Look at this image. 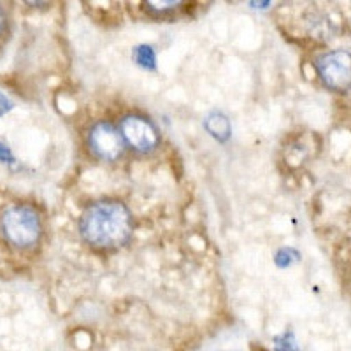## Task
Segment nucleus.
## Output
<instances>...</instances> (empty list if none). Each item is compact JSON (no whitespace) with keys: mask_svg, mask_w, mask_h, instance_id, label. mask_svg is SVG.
Wrapping results in <instances>:
<instances>
[{"mask_svg":"<svg viewBox=\"0 0 351 351\" xmlns=\"http://www.w3.org/2000/svg\"><path fill=\"white\" fill-rule=\"evenodd\" d=\"M80 232L81 237L97 250L125 246L134 232L130 211L120 200H100L81 215Z\"/></svg>","mask_w":351,"mask_h":351,"instance_id":"1","label":"nucleus"},{"mask_svg":"<svg viewBox=\"0 0 351 351\" xmlns=\"http://www.w3.org/2000/svg\"><path fill=\"white\" fill-rule=\"evenodd\" d=\"M0 227L5 241L16 247H30L39 241L40 218L37 211L30 206H11L0 218Z\"/></svg>","mask_w":351,"mask_h":351,"instance_id":"2","label":"nucleus"},{"mask_svg":"<svg viewBox=\"0 0 351 351\" xmlns=\"http://www.w3.org/2000/svg\"><path fill=\"white\" fill-rule=\"evenodd\" d=\"M316 72L325 88L337 93L351 90V53L344 49L327 51L316 58Z\"/></svg>","mask_w":351,"mask_h":351,"instance_id":"3","label":"nucleus"},{"mask_svg":"<svg viewBox=\"0 0 351 351\" xmlns=\"http://www.w3.org/2000/svg\"><path fill=\"white\" fill-rule=\"evenodd\" d=\"M125 143L139 153H152L158 146V132L155 125L143 116H125L120 125Z\"/></svg>","mask_w":351,"mask_h":351,"instance_id":"4","label":"nucleus"},{"mask_svg":"<svg viewBox=\"0 0 351 351\" xmlns=\"http://www.w3.org/2000/svg\"><path fill=\"white\" fill-rule=\"evenodd\" d=\"M88 143L93 155L104 162H114L116 158H120L125 146L120 130H116L108 121H99L90 128Z\"/></svg>","mask_w":351,"mask_h":351,"instance_id":"5","label":"nucleus"},{"mask_svg":"<svg viewBox=\"0 0 351 351\" xmlns=\"http://www.w3.org/2000/svg\"><path fill=\"white\" fill-rule=\"evenodd\" d=\"M204 127H206V130H208L216 141L225 143V141L230 137V121H228L227 116H223L221 112H211V114L206 118V121H204Z\"/></svg>","mask_w":351,"mask_h":351,"instance_id":"6","label":"nucleus"},{"mask_svg":"<svg viewBox=\"0 0 351 351\" xmlns=\"http://www.w3.org/2000/svg\"><path fill=\"white\" fill-rule=\"evenodd\" d=\"M132 56H134V62H136L139 67L149 69V71H153V69L156 67V56H155V51H153L152 46L141 44V46L134 48Z\"/></svg>","mask_w":351,"mask_h":351,"instance_id":"7","label":"nucleus"},{"mask_svg":"<svg viewBox=\"0 0 351 351\" xmlns=\"http://www.w3.org/2000/svg\"><path fill=\"white\" fill-rule=\"evenodd\" d=\"M274 348L276 351H299V344H297L293 332H285L281 335H276Z\"/></svg>","mask_w":351,"mask_h":351,"instance_id":"8","label":"nucleus"},{"mask_svg":"<svg viewBox=\"0 0 351 351\" xmlns=\"http://www.w3.org/2000/svg\"><path fill=\"white\" fill-rule=\"evenodd\" d=\"M297 260H299V253L295 250H291V247H283V250L276 253V263L280 267H287V265H290L291 262H297Z\"/></svg>","mask_w":351,"mask_h":351,"instance_id":"9","label":"nucleus"},{"mask_svg":"<svg viewBox=\"0 0 351 351\" xmlns=\"http://www.w3.org/2000/svg\"><path fill=\"white\" fill-rule=\"evenodd\" d=\"M9 160H12L11 152H9L8 146H4V144L0 143V162H9Z\"/></svg>","mask_w":351,"mask_h":351,"instance_id":"10","label":"nucleus"},{"mask_svg":"<svg viewBox=\"0 0 351 351\" xmlns=\"http://www.w3.org/2000/svg\"><path fill=\"white\" fill-rule=\"evenodd\" d=\"M9 109H11V102H9V100L0 93V114H4V112L9 111Z\"/></svg>","mask_w":351,"mask_h":351,"instance_id":"11","label":"nucleus"},{"mask_svg":"<svg viewBox=\"0 0 351 351\" xmlns=\"http://www.w3.org/2000/svg\"><path fill=\"white\" fill-rule=\"evenodd\" d=\"M4 25H5V18H4V12L0 9V32L4 30Z\"/></svg>","mask_w":351,"mask_h":351,"instance_id":"12","label":"nucleus"}]
</instances>
